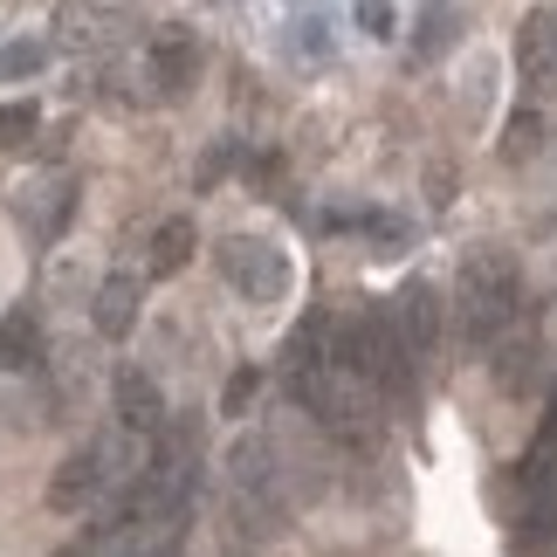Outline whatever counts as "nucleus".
<instances>
[{"label": "nucleus", "instance_id": "6ab92c4d", "mask_svg": "<svg viewBox=\"0 0 557 557\" xmlns=\"http://www.w3.org/2000/svg\"><path fill=\"white\" fill-rule=\"evenodd\" d=\"M152 557H180V550H173V544H159V550H152Z\"/></svg>", "mask_w": 557, "mask_h": 557}, {"label": "nucleus", "instance_id": "2eb2a0df", "mask_svg": "<svg viewBox=\"0 0 557 557\" xmlns=\"http://www.w3.org/2000/svg\"><path fill=\"white\" fill-rule=\"evenodd\" d=\"M255 385H262V372H255V366H242V372H227V385H221V413H248Z\"/></svg>", "mask_w": 557, "mask_h": 557}, {"label": "nucleus", "instance_id": "1a4fd4ad", "mask_svg": "<svg viewBox=\"0 0 557 557\" xmlns=\"http://www.w3.org/2000/svg\"><path fill=\"white\" fill-rule=\"evenodd\" d=\"M138 304H145V296H138V275L132 269H117V275H103V283H97V331L103 337H124V331H132L138 324Z\"/></svg>", "mask_w": 557, "mask_h": 557}, {"label": "nucleus", "instance_id": "a211bd4d", "mask_svg": "<svg viewBox=\"0 0 557 557\" xmlns=\"http://www.w3.org/2000/svg\"><path fill=\"white\" fill-rule=\"evenodd\" d=\"M49 557H90V550H83V537H76V544H62V550H49Z\"/></svg>", "mask_w": 557, "mask_h": 557}, {"label": "nucleus", "instance_id": "ddd939ff", "mask_svg": "<svg viewBox=\"0 0 557 557\" xmlns=\"http://www.w3.org/2000/svg\"><path fill=\"white\" fill-rule=\"evenodd\" d=\"M41 62H49V41H0V83L41 76Z\"/></svg>", "mask_w": 557, "mask_h": 557}, {"label": "nucleus", "instance_id": "0eeeda50", "mask_svg": "<svg viewBox=\"0 0 557 557\" xmlns=\"http://www.w3.org/2000/svg\"><path fill=\"white\" fill-rule=\"evenodd\" d=\"M103 475H111V468H103V447H76V455L55 468V482H49V509L55 517H76L83 503L103 496Z\"/></svg>", "mask_w": 557, "mask_h": 557}, {"label": "nucleus", "instance_id": "f03ea898", "mask_svg": "<svg viewBox=\"0 0 557 557\" xmlns=\"http://www.w3.org/2000/svg\"><path fill=\"white\" fill-rule=\"evenodd\" d=\"M221 275L248 296V304H275V296L289 289V262H283V248L248 242V234H234V242L221 248Z\"/></svg>", "mask_w": 557, "mask_h": 557}, {"label": "nucleus", "instance_id": "9d476101", "mask_svg": "<svg viewBox=\"0 0 557 557\" xmlns=\"http://www.w3.org/2000/svg\"><path fill=\"white\" fill-rule=\"evenodd\" d=\"M193 248H200V227H193V213H173V221L152 227V255H145V269L152 275H180L193 262Z\"/></svg>", "mask_w": 557, "mask_h": 557}, {"label": "nucleus", "instance_id": "20e7f679", "mask_svg": "<svg viewBox=\"0 0 557 557\" xmlns=\"http://www.w3.org/2000/svg\"><path fill=\"white\" fill-rule=\"evenodd\" d=\"M393 324H399V345L413 366H426V358L441 351V289L426 283V275H413L399 296H393Z\"/></svg>", "mask_w": 557, "mask_h": 557}, {"label": "nucleus", "instance_id": "9b49d317", "mask_svg": "<svg viewBox=\"0 0 557 557\" xmlns=\"http://www.w3.org/2000/svg\"><path fill=\"white\" fill-rule=\"evenodd\" d=\"M0 366H8V372H35L41 366V324L28 310L0 317Z\"/></svg>", "mask_w": 557, "mask_h": 557}, {"label": "nucleus", "instance_id": "dca6fc26", "mask_svg": "<svg viewBox=\"0 0 557 557\" xmlns=\"http://www.w3.org/2000/svg\"><path fill=\"white\" fill-rule=\"evenodd\" d=\"M35 138V111L28 103H0V145H28Z\"/></svg>", "mask_w": 557, "mask_h": 557}, {"label": "nucleus", "instance_id": "6e6552de", "mask_svg": "<svg viewBox=\"0 0 557 557\" xmlns=\"http://www.w3.org/2000/svg\"><path fill=\"white\" fill-rule=\"evenodd\" d=\"M111 399H117V420L132 426V434H165V399H159V379L152 372H138V366H124L111 379Z\"/></svg>", "mask_w": 557, "mask_h": 557}, {"label": "nucleus", "instance_id": "39448f33", "mask_svg": "<svg viewBox=\"0 0 557 557\" xmlns=\"http://www.w3.org/2000/svg\"><path fill=\"white\" fill-rule=\"evenodd\" d=\"M517 70H523V90L530 97H550L557 90V8L523 14V28H517Z\"/></svg>", "mask_w": 557, "mask_h": 557}, {"label": "nucleus", "instance_id": "f3484780", "mask_svg": "<svg viewBox=\"0 0 557 557\" xmlns=\"http://www.w3.org/2000/svg\"><path fill=\"white\" fill-rule=\"evenodd\" d=\"M358 28L372 41H393V0H358Z\"/></svg>", "mask_w": 557, "mask_h": 557}, {"label": "nucleus", "instance_id": "f8f14e48", "mask_svg": "<svg viewBox=\"0 0 557 557\" xmlns=\"http://www.w3.org/2000/svg\"><path fill=\"white\" fill-rule=\"evenodd\" d=\"M447 41H455V8L447 0H434V8L420 14V35H413V62H434Z\"/></svg>", "mask_w": 557, "mask_h": 557}, {"label": "nucleus", "instance_id": "f257e3e1", "mask_svg": "<svg viewBox=\"0 0 557 557\" xmlns=\"http://www.w3.org/2000/svg\"><path fill=\"white\" fill-rule=\"evenodd\" d=\"M523 304V275L503 248H482L461 262V283H455V310H461V337L468 345H496L509 331V317Z\"/></svg>", "mask_w": 557, "mask_h": 557}, {"label": "nucleus", "instance_id": "4468645a", "mask_svg": "<svg viewBox=\"0 0 557 557\" xmlns=\"http://www.w3.org/2000/svg\"><path fill=\"white\" fill-rule=\"evenodd\" d=\"M537 145H544L537 111H517V117H509V132H503V159H509V165H523L530 152H537Z\"/></svg>", "mask_w": 557, "mask_h": 557}, {"label": "nucleus", "instance_id": "423d86ee", "mask_svg": "<svg viewBox=\"0 0 557 557\" xmlns=\"http://www.w3.org/2000/svg\"><path fill=\"white\" fill-rule=\"evenodd\" d=\"M193 70H200V41H193V28H159L152 49H145V76L159 83V97H180Z\"/></svg>", "mask_w": 557, "mask_h": 557}, {"label": "nucleus", "instance_id": "7ed1b4c3", "mask_svg": "<svg viewBox=\"0 0 557 557\" xmlns=\"http://www.w3.org/2000/svg\"><path fill=\"white\" fill-rule=\"evenodd\" d=\"M132 14L124 8H103V0H55V49H83V55H103L117 49Z\"/></svg>", "mask_w": 557, "mask_h": 557}]
</instances>
